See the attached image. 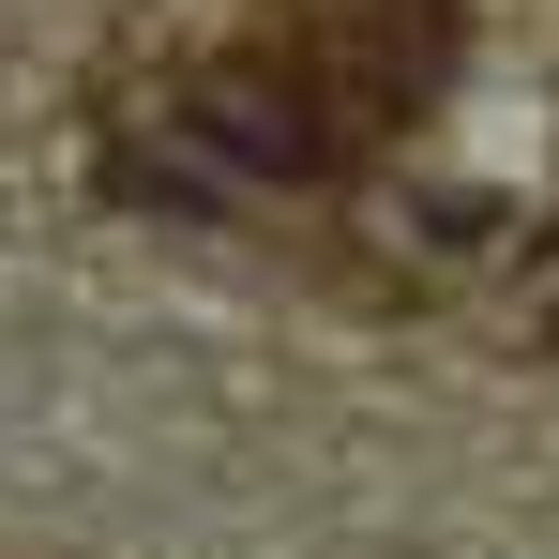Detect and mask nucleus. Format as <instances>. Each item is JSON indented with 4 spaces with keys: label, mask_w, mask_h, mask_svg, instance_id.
Returning a JSON list of instances; mask_svg holds the SVG:
<instances>
[{
    "label": "nucleus",
    "mask_w": 559,
    "mask_h": 559,
    "mask_svg": "<svg viewBox=\"0 0 559 559\" xmlns=\"http://www.w3.org/2000/svg\"><path fill=\"white\" fill-rule=\"evenodd\" d=\"M545 348H559V302H545Z\"/></svg>",
    "instance_id": "f03ea898"
},
{
    "label": "nucleus",
    "mask_w": 559,
    "mask_h": 559,
    "mask_svg": "<svg viewBox=\"0 0 559 559\" xmlns=\"http://www.w3.org/2000/svg\"><path fill=\"white\" fill-rule=\"evenodd\" d=\"M439 76H454V0H333V15H302V31H273V46L197 61L182 121L227 152V167L333 197L393 121L439 106Z\"/></svg>",
    "instance_id": "f257e3e1"
}]
</instances>
